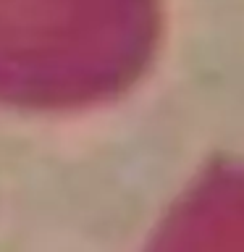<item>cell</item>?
<instances>
[{
	"label": "cell",
	"instance_id": "6da1fadb",
	"mask_svg": "<svg viewBox=\"0 0 244 252\" xmlns=\"http://www.w3.org/2000/svg\"><path fill=\"white\" fill-rule=\"evenodd\" d=\"M152 39L155 0H0V100L108 97L134 82Z\"/></svg>",
	"mask_w": 244,
	"mask_h": 252
}]
</instances>
